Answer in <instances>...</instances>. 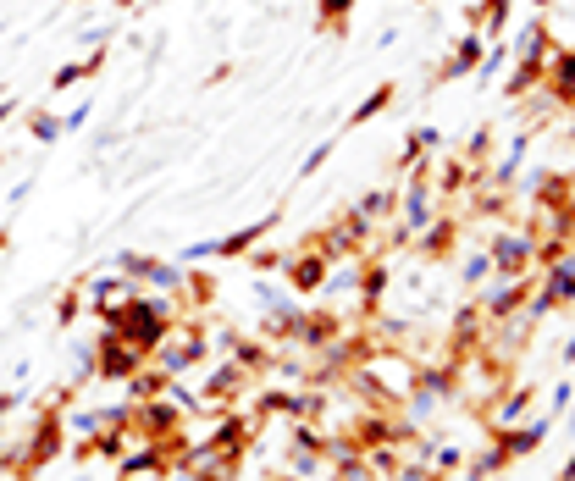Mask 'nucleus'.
<instances>
[{
  "instance_id": "obj_1",
  "label": "nucleus",
  "mask_w": 575,
  "mask_h": 481,
  "mask_svg": "<svg viewBox=\"0 0 575 481\" xmlns=\"http://www.w3.org/2000/svg\"><path fill=\"white\" fill-rule=\"evenodd\" d=\"M84 316H95L106 332L127 337L133 349L156 355L161 343H166V332L177 326V299H166V294H144V288H138L127 305H84Z\"/></svg>"
},
{
  "instance_id": "obj_2",
  "label": "nucleus",
  "mask_w": 575,
  "mask_h": 481,
  "mask_svg": "<svg viewBox=\"0 0 575 481\" xmlns=\"http://www.w3.org/2000/svg\"><path fill=\"white\" fill-rule=\"evenodd\" d=\"M61 443H66V416L61 409H34V432L23 437V465L12 470V481H34L50 459H61Z\"/></svg>"
},
{
  "instance_id": "obj_3",
  "label": "nucleus",
  "mask_w": 575,
  "mask_h": 481,
  "mask_svg": "<svg viewBox=\"0 0 575 481\" xmlns=\"http://www.w3.org/2000/svg\"><path fill=\"white\" fill-rule=\"evenodd\" d=\"M150 360H156L166 376H194V371H205V360H210V337H205L199 321H177Z\"/></svg>"
},
{
  "instance_id": "obj_4",
  "label": "nucleus",
  "mask_w": 575,
  "mask_h": 481,
  "mask_svg": "<svg viewBox=\"0 0 575 481\" xmlns=\"http://www.w3.org/2000/svg\"><path fill=\"white\" fill-rule=\"evenodd\" d=\"M111 271H122V277H133L138 288H156V294H166V299H177V294L188 288V266H172V260H161V255H138V249L111 255Z\"/></svg>"
},
{
  "instance_id": "obj_5",
  "label": "nucleus",
  "mask_w": 575,
  "mask_h": 481,
  "mask_svg": "<svg viewBox=\"0 0 575 481\" xmlns=\"http://www.w3.org/2000/svg\"><path fill=\"white\" fill-rule=\"evenodd\" d=\"M188 416H183V409L161 393V398H138L133 404V437L138 443H166V437H177V432H188L183 426Z\"/></svg>"
},
{
  "instance_id": "obj_6",
  "label": "nucleus",
  "mask_w": 575,
  "mask_h": 481,
  "mask_svg": "<svg viewBox=\"0 0 575 481\" xmlns=\"http://www.w3.org/2000/svg\"><path fill=\"white\" fill-rule=\"evenodd\" d=\"M138 366H150V355L133 349L127 337H116V332L100 326V337H95V382H127Z\"/></svg>"
},
{
  "instance_id": "obj_7",
  "label": "nucleus",
  "mask_w": 575,
  "mask_h": 481,
  "mask_svg": "<svg viewBox=\"0 0 575 481\" xmlns=\"http://www.w3.org/2000/svg\"><path fill=\"white\" fill-rule=\"evenodd\" d=\"M343 332H348V321H343L338 310H299L288 349H294V355H321V349H332Z\"/></svg>"
},
{
  "instance_id": "obj_8",
  "label": "nucleus",
  "mask_w": 575,
  "mask_h": 481,
  "mask_svg": "<svg viewBox=\"0 0 575 481\" xmlns=\"http://www.w3.org/2000/svg\"><path fill=\"white\" fill-rule=\"evenodd\" d=\"M481 55H487V39H481V28H465V34L449 45L443 66L431 73V84H454V78H470L476 66H481Z\"/></svg>"
},
{
  "instance_id": "obj_9",
  "label": "nucleus",
  "mask_w": 575,
  "mask_h": 481,
  "mask_svg": "<svg viewBox=\"0 0 575 481\" xmlns=\"http://www.w3.org/2000/svg\"><path fill=\"white\" fill-rule=\"evenodd\" d=\"M327 266H332V260H327L321 249L299 244L294 255H288V266H282V271H288V288L305 294V299H316V294H321V283H327Z\"/></svg>"
},
{
  "instance_id": "obj_10",
  "label": "nucleus",
  "mask_w": 575,
  "mask_h": 481,
  "mask_svg": "<svg viewBox=\"0 0 575 481\" xmlns=\"http://www.w3.org/2000/svg\"><path fill=\"white\" fill-rule=\"evenodd\" d=\"M542 95L553 100V111H575V50H570V45H559V50L548 55Z\"/></svg>"
},
{
  "instance_id": "obj_11",
  "label": "nucleus",
  "mask_w": 575,
  "mask_h": 481,
  "mask_svg": "<svg viewBox=\"0 0 575 481\" xmlns=\"http://www.w3.org/2000/svg\"><path fill=\"white\" fill-rule=\"evenodd\" d=\"M531 409H537V387H503V393L481 409V416H487L492 432H503V426H520Z\"/></svg>"
},
{
  "instance_id": "obj_12",
  "label": "nucleus",
  "mask_w": 575,
  "mask_h": 481,
  "mask_svg": "<svg viewBox=\"0 0 575 481\" xmlns=\"http://www.w3.org/2000/svg\"><path fill=\"white\" fill-rule=\"evenodd\" d=\"M459 227H465V222H459L454 211H449V216H431V222L415 233V255H420V260H443V255H454Z\"/></svg>"
},
{
  "instance_id": "obj_13",
  "label": "nucleus",
  "mask_w": 575,
  "mask_h": 481,
  "mask_svg": "<svg viewBox=\"0 0 575 481\" xmlns=\"http://www.w3.org/2000/svg\"><path fill=\"white\" fill-rule=\"evenodd\" d=\"M359 277H366V255L332 260V266H327V283H321V294H327V299H343V305L354 310V299H359Z\"/></svg>"
},
{
  "instance_id": "obj_14",
  "label": "nucleus",
  "mask_w": 575,
  "mask_h": 481,
  "mask_svg": "<svg viewBox=\"0 0 575 481\" xmlns=\"http://www.w3.org/2000/svg\"><path fill=\"white\" fill-rule=\"evenodd\" d=\"M277 222H282V205H277L271 216H260V222L238 227V233H222V238H216V260H238V255H249L260 238H271V233H277Z\"/></svg>"
},
{
  "instance_id": "obj_15",
  "label": "nucleus",
  "mask_w": 575,
  "mask_h": 481,
  "mask_svg": "<svg viewBox=\"0 0 575 481\" xmlns=\"http://www.w3.org/2000/svg\"><path fill=\"white\" fill-rule=\"evenodd\" d=\"M537 288L548 294V305H553V310H575V249L542 271V277H537Z\"/></svg>"
},
{
  "instance_id": "obj_16",
  "label": "nucleus",
  "mask_w": 575,
  "mask_h": 481,
  "mask_svg": "<svg viewBox=\"0 0 575 481\" xmlns=\"http://www.w3.org/2000/svg\"><path fill=\"white\" fill-rule=\"evenodd\" d=\"M553 432V421L548 416H531V421H520V426H503V432H492L498 443H503V454L509 459H526V454H537L542 448V437Z\"/></svg>"
},
{
  "instance_id": "obj_17",
  "label": "nucleus",
  "mask_w": 575,
  "mask_h": 481,
  "mask_svg": "<svg viewBox=\"0 0 575 481\" xmlns=\"http://www.w3.org/2000/svg\"><path fill=\"white\" fill-rule=\"evenodd\" d=\"M476 177H481V172H476L465 155H443V161H431V188H438L443 199H459Z\"/></svg>"
},
{
  "instance_id": "obj_18",
  "label": "nucleus",
  "mask_w": 575,
  "mask_h": 481,
  "mask_svg": "<svg viewBox=\"0 0 575 481\" xmlns=\"http://www.w3.org/2000/svg\"><path fill=\"white\" fill-rule=\"evenodd\" d=\"M227 360H238V366H244L249 376H271V360H277V349H271L266 337H238Z\"/></svg>"
},
{
  "instance_id": "obj_19",
  "label": "nucleus",
  "mask_w": 575,
  "mask_h": 481,
  "mask_svg": "<svg viewBox=\"0 0 575 481\" xmlns=\"http://www.w3.org/2000/svg\"><path fill=\"white\" fill-rule=\"evenodd\" d=\"M172 382H177V376H166V371H161V366L150 360V366H138V371H133V376H127L122 387H127V404H138V398H161V393H166Z\"/></svg>"
},
{
  "instance_id": "obj_20",
  "label": "nucleus",
  "mask_w": 575,
  "mask_h": 481,
  "mask_svg": "<svg viewBox=\"0 0 575 481\" xmlns=\"http://www.w3.org/2000/svg\"><path fill=\"white\" fill-rule=\"evenodd\" d=\"M393 100H398V84H377V89H371L366 100H359V105L348 111V122H343V133H354V127H366V122H377V116H382V111H388Z\"/></svg>"
},
{
  "instance_id": "obj_21",
  "label": "nucleus",
  "mask_w": 575,
  "mask_h": 481,
  "mask_svg": "<svg viewBox=\"0 0 575 481\" xmlns=\"http://www.w3.org/2000/svg\"><path fill=\"white\" fill-rule=\"evenodd\" d=\"M542 78H548V61H515L509 78H503V95H509V100H526V95L542 89Z\"/></svg>"
},
{
  "instance_id": "obj_22",
  "label": "nucleus",
  "mask_w": 575,
  "mask_h": 481,
  "mask_svg": "<svg viewBox=\"0 0 575 481\" xmlns=\"http://www.w3.org/2000/svg\"><path fill=\"white\" fill-rule=\"evenodd\" d=\"M354 211L366 216V222H377V227H382V222H393V216H398V183H393V188H371V194H359V199H354Z\"/></svg>"
},
{
  "instance_id": "obj_23",
  "label": "nucleus",
  "mask_w": 575,
  "mask_h": 481,
  "mask_svg": "<svg viewBox=\"0 0 575 481\" xmlns=\"http://www.w3.org/2000/svg\"><path fill=\"white\" fill-rule=\"evenodd\" d=\"M348 17H354V0H316V34L348 39Z\"/></svg>"
},
{
  "instance_id": "obj_24",
  "label": "nucleus",
  "mask_w": 575,
  "mask_h": 481,
  "mask_svg": "<svg viewBox=\"0 0 575 481\" xmlns=\"http://www.w3.org/2000/svg\"><path fill=\"white\" fill-rule=\"evenodd\" d=\"M553 50H559V45L548 39V23H542V17H531V23L520 28V45H515V61H548Z\"/></svg>"
},
{
  "instance_id": "obj_25",
  "label": "nucleus",
  "mask_w": 575,
  "mask_h": 481,
  "mask_svg": "<svg viewBox=\"0 0 575 481\" xmlns=\"http://www.w3.org/2000/svg\"><path fill=\"white\" fill-rule=\"evenodd\" d=\"M23 133H28V139L34 145H55V139H66V133H61V116L55 111H23Z\"/></svg>"
},
{
  "instance_id": "obj_26",
  "label": "nucleus",
  "mask_w": 575,
  "mask_h": 481,
  "mask_svg": "<svg viewBox=\"0 0 575 481\" xmlns=\"http://www.w3.org/2000/svg\"><path fill=\"white\" fill-rule=\"evenodd\" d=\"M509 12H515V0H481V39L498 45L503 28H509Z\"/></svg>"
},
{
  "instance_id": "obj_27",
  "label": "nucleus",
  "mask_w": 575,
  "mask_h": 481,
  "mask_svg": "<svg viewBox=\"0 0 575 481\" xmlns=\"http://www.w3.org/2000/svg\"><path fill=\"white\" fill-rule=\"evenodd\" d=\"M487 277H492V255H487V249H470V255L459 260V283H465V288H481Z\"/></svg>"
},
{
  "instance_id": "obj_28",
  "label": "nucleus",
  "mask_w": 575,
  "mask_h": 481,
  "mask_svg": "<svg viewBox=\"0 0 575 481\" xmlns=\"http://www.w3.org/2000/svg\"><path fill=\"white\" fill-rule=\"evenodd\" d=\"M503 61H509V45H487V55H481V66H476L470 78H476L481 89H492V84H498V73H503Z\"/></svg>"
},
{
  "instance_id": "obj_29",
  "label": "nucleus",
  "mask_w": 575,
  "mask_h": 481,
  "mask_svg": "<svg viewBox=\"0 0 575 481\" xmlns=\"http://www.w3.org/2000/svg\"><path fill=\"white\" fill-rule=\"evenodd\" d=\"M459 155H465V161H470L476 172H487V155H492V122H481V127L470 133V145H465Z\"/></svg>"
},
{
  "instance_id": "obj_30",
  "label": "nucleus",
  "mask_w": 575,
  "mask_h": 481,
  "mask_svg": "<svg viewBox=\"0 0 575 481\" xmlns=\"http://www.w3.org/2000/svg\"><path fill=\"white\" fill-rule=\"evenodd\" d=\"M465 465H476V470H481V476H498V470H509V465H515V459H509V454H503V443H498V437H492V443H487V448H481V454H470V459H465Z\"/></svg>"
},
{
  "instance_id": "obj_31",
  "label": "nucleus",
  "mask_w": 575,
  "mask_h": 481,
  "mask_svg": "<svg viewBox=\"0 0 575 481\" xmlns=\"http://www.w3.org/2000/svg\"><path fill=\"white\" fill-rule=\"evenodd\" d=\"M244 266L255 271V277H271V271H282V266H288V255H282V249H260V244H255V249L244 255Z\"/></svg>"
},
{
  "instance_id": "obj_32",
  "label": "nucleus",
  "mask_w": 575,
  "mask_h": 481,
  "mask_svg": "<svg viewBox=\"0 0 575 481\" xmlns=\"http://www.w3.org/2000/svg\"><path fill=\"white\" fill-rule=\"evenodd\" d=\"M431 470H438V476H454V470H465V448H459V443H449V437H438V454H431Z\"/></svg>"
},
{
  "instance_id": "obj_33",
  "label": "nucleus",
  "mask_w": 575,
  "mask_h": 481,
  "mask_svg": "<svg viewBox=\"0 0 575 481\" xmlns=\"http://www.w3.org/2000/svg\"><path fill=\"white\" fill-rule=\"evenodd\" d=\"M332 150H338V133H327V139H321V145H316V150H310V155L299 161V183H305V177H316V172H321V166L332 161Z\"/></svg>"
},
{
  "instance_id": "obj_34",
  "label": "nucleus",
  "mask_w": 575,
  "mask_h": 481,
  "mask_svg": "<svg viewBox=\"0 0 575 481\" xmlns=\"http://www.w3.org/2000/svg\"><path fill=\"white\" fill-rule=\"evenodd\" d=\"M84 78H89V66H84V61H66V66H55V73H50V89L66 95L72 84H84Z\"/></svg>"
},
{
  "instance_id": "obj_35",
  "label": "nucleus",
  "mask_w": 575,
  "mask_h": 481,
  "mask_svg": "<svg viewBox=\"0 0 575 481\" xmlns=\"http://www.w3.org/2000/svg\"><path fill=\"white\" fill-rule=\"evenodd\" d=\"M548 398H553V409H548V421H553V426H559V421H564V409H570V404H575V382H570V376H559V382H553V393H548Z\"/></svg>"
},
{
  "instance_id": "obj_36",
  "label": "nucleus",
  "mask_w": 575,
  "mask_h": 481,
  "mask_svg": "<svg viewBox=\"0 0 575 481\" xmlns=\"http://www.w3.org/2000/svg\"><path fill=\"white\" fill-rule=\"evenodd\" d=\"M78 316H84V294H72V288H66V294L55 299V326L66 332V326H72V321H78Z\"/></svg>"
},
{
  "instance_id": "obj_37",
  "label": "nucleus",
  "mask_w": 575,
  "mask_h": 481,
  "mask_svg": "<svg viewBox=\"0 0 575 481\" xmlns=\"http://www.w3.org/2000/svg\"><path fill=\"white\" fill-rule=\"evenodd\" d=\"M66 432L95 437V432H100V409H66Z\"/></svg>"
},
{
  "instance_id": "obj_38",
  "label": "nucleus",
  "mask_w": 575,
  "mask_h": 481,
  "mask_svg": "<svg viewBox=\"0 0 575 481\" xmlns=\"http://www.w3.org/2000/svg\"><path fill=\"white\" fill-rule=\"evenodd\" d=\"M89 116H95V95H89V100H78V105H72V111L61 116V133H84V127H89Z\"/></svg>"
},
{
  "instance_id": "obj_39",
  "label": "nucleus",
  "mask_w": 575,
  "mask_h": 481,
  "mask_svg": "<svg viewBox=\"0 0 575 481\" xmlns=\"http://www.w3.org/2000/svg\"><path fill=\"white\" fill-rule=\"evenodd\" d=\"M409 133H415V145H420L426 155H438V150H443V127H431V122H415Z\"/></svg>"
},
{
  "instance_id": "obj_40",
  "label": "nucleus",
  "mask_w": 575,
  "mask_h": 481,
  "mask_svg": "<svg viewBox=\"0 0 575 481\" xmlns=\"http://www.w3.org/2000/svg\"><path fill=\"white\" fill-rule=\"evenodd\" d=\"M393 481H443V476L431 470V465H415V459H404V465L393 470Z\"/></svg>"
},
{
  "instance_id": "obj_41",
  "label": "nucleus",
  "mask_w": 575,
  "mask_h": 481,
  "mask_svg": "<svg viewBox=\"0 0 575 481\" xmlns=\"http://www.w3.org/2000/svg\"><path fill=\"white\" fill-rule=\"evenodd\" d=\"M17 111H23V100H17V95H0V127H6Z\"/></svg>"
},
{
  "instance_id": "obj_42",
  "label": "nucleus",
  "mask_w": 575,
  "mask_h": 481,
  "mask_svg": "<svg viewBox=\"0 0 575 481\" xmlns=\"http://www.w3.org/2000/svg\"><path fill=\"white\" fill-rule=\"evenodd\" d=\"M23 398H28V393H0V416H17Z\"/></svg>"
},
{
  "instance_id": "obj_43",
  "label": "nucleus",
  "mask_w": 575,
  "mask_h": 481,
  "mask_svg": "<svg viewBox=\"0 0 575 481\" xmlns=\"http://www.w3.org/2000/svg\"><path fill=\"white\" fill-rule=\"evenodd\" d=\"M559 360H564V366H575V337L564 343V355H559Z\"/></svg>"
},
{
  "instance_id": "obj_44",
  "label": "nucleus",
  "mask_w": 575,
  "mask_h": 481,
  "mask_svg": "<svg viewBox=\"0 0 575 481\" xmlns=\"http://www.w3.org/2000/svg\"><path fill=\"white\" fill-rule=\"evenodd\" d=\"M111 6H116V12H133V6H138V0H111Z\"/></svg>"
},
{
  "instance_id": "obj_45",
  "label": "nucleus",
  "mask_w": 575,
  "mask_h": 481,
  "mask_svg": "<svg viewBox=\"0 0 575 481\" xmlns=\"http://www.w3.org/2000/svg\"><path fill=\"white\" fill-rule=\"evenodd\" d=\"M6 244H12V233H6V227H0V255H6Z\"/></svg>"
},
{
  "instance_id": "obj_46",
  "label": "nucleus",
  "mask_w": 575,
  "mask_h": 481,
  "mask_svg": "<svg viewBox=\"0 0 575 481\" xmlns=\"http://www.w3.org/2000/svg\"><path fill=\"white\" fill-rule=\"evenodd\" d=\"M531 6H537V12H542V6H553V0H531Z\"/></svg>"
},
{
  "instance_id": "obj_47",
  "label": "nucleus",
  "mask_w": 575,
  "mask_h": 481,
  "mask_svg": "<svg viewBox=\"0 0 575 481\" xmlns=\"http://www.w3.org/2000/svg\"><path fill=\"white\" fill-rule=\"evenodd\" d=\"M570 145H575V122H570Z\"/></svg>"
},
{
  "instance_id": "obj_48",
  "label": "nucleus",
  "mask_w": 575,
  "mask_h": 481,
  "mask_svg": "<svg viewBox=\"0 0 575 481\" xmlns=\"http://www.w3.org/2000/svg\"><path fill=\"white\" fill-rule=\"evenodd\" d=\"M570 50H575V45H570Z\"/></svg>"
}]
</instances>
